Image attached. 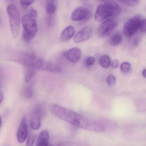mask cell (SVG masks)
I'll return each instance as SVG.
<instances>
[{
  "instance_id": "5b68a950",
  "label": "cell",
  "mask_w": 146,
  "mask_h": 146,
  "mask_svg": "<svg viewBox=\"0 0 146 146\" xmlns=\"http://www.w3.org/2000/svg\"><path fill=\"white\" fill-rule=\"evenodd\" d=\"M142 19L141 15H137L129 19L124 25L123 33L127 37L133 36L139 30L140 23Z\"/></svg>"
},
{
  "instance_id": "d6a6232c",
  "label": "cell",
  "mask_w": 146,
  "mask_h": 146,
  "mask_svg": "<svg viewBox=\"0 0 146 146\" xmlns=\"http://www.w3.org/2000/svg\"><path fill=\"white\" fill-rule=\"evenodd\" d=\"M2 123V117L0 115V128H1V127Z\"/></svg>"
},
{
  "instance_id": "83f0119b",
  "label": "cell",
  "mask_w": 146,
  "mask_h": 146,
  "mask_svg": "<svg viewBox=\"0 0 146 146\" xmlns=\"http://www.w3.org/2000/svg\"><path fill=\"white\" fill-rule=\"evenodd\" d=\"M111 67L113 68H117L118 67L119 65V62L118 60H115L113 61L111 63Z\"/></svg>"
},
{
  "instance_id": "d4e9b609",
  "label": "cell",
  "mask_w": 146,
  "mask_h": 146,
  "mask_svg": "<svg viewBox=\"0 0 146 146\" xmlns=\"http://www.w3.org/2000/svg\"><path fill=\"white\" fill-rule=\"evenodd\" d=\"M95 62V59L93 57H88L85 60V64L87 66H93Z\"/></svg>"
},
{
  "instance_id": "f546056e",
  "label": "cell",
  "mask_w": 146,
  "mask_h": 146,
  "mask_svg": "<svg viewBox=\"0 0 146 146\" xmlns=\"http://www.w3.org/2000/svg\"><path fill=\"white\" fill-rule=\"evenodd\" d=\"M3 93L0 91V105L1 104L3 100Z\"/></svg>"
},
{
  "instance_id": "8fae6325",
  "label": "cell",
  "mask_w": 146,
  "mask_h": 146,
  "mask_svg": "<svg viewBox=\"0 0 146 146\" xmlns=\"http://www.w3.org/2000/svg\"><path fill=\"white\" fill-rule=\"evenodd\" d=\"M65 56L69 61L75 63L77 62L80 59L81 52L78 48H72L65 53Z\"/></svg>"
},
{
  "instance_id": "44dd1931",
  "label": "cell",
  "mask_w": 146,
  "mask_h": 146,
  "mask_svg": "<svg viewBox=\"0 0 146 146\" xmlns=\"http://www.w3.org/2000/svg\"><path fill=\"white\" fill-rule=\"evenodd\" d=\"M116 78L112 75L108 76L107 77V79H106V82H107V84L108 86H114L116 83Z\"/></svg>"
},
{
  "instance_id": "52a82bcc",
  "label": "cell",
  "mask_w": 146,
  "mask_h": 146,
  "mask_svg": "<svg viewBox=\"0 0 146 146\" xmlns=\"http://www.w3.org/2000/svg\"><path fill=\"white\" fill-rule=\"evenodd\" d=\"M117 21L113 19H109L103 21L97 30V34L100 38L109 35L117 26Z\"/></svg>"
},
{
  "instance_id": "484cf974",
  "label": "cell",
  "mask_w": 146,
  "mask_h": 146,
  "mask_svg": "<svg viewBox=\"0 0 146 146\" xmlns=\"http://www.w3.org/2000/svg\"><path fill=\"white\" fill-rule=\"evenodd\" d=\"M53 16V15H48L47 19V24L49 26H52L54 24V20Z\"/></svg>"
},
{
  "instance_id": "e0dca14e",
  "label": "cell",
  "mask_w": 146,
  "mask_h": 146,
  "mask_svg": "<svg viewBox=\"0 0 146 146\" xmlns=\"http://www.w3.org/2000/svg\"><path fill=\"white\" fill-rule=\"evenodd\" d=\"M56 10V6L54 1L47 2L46 7V12L48 15H54Z\"/></svg>"
},
{
  "instance_id": "4316f807",
  "label": "cell",
  "mask_w": 146,
  "mask_h": 146,
  "mask_svg": "<svg viewBox=\"0 0 146 146\" xmlns=\"http://www.w3.org/2000/svg\"><path fill=\"white\" fill-rule=\"evenodd\" d=\"M28 13H29L28 14V15H30L31 17L34 18V19L37 18V12L35 9H30Z\"/></svg>"
},
{
  "instance_id": "8992f818",
  "label": "cell",
  "mask_w": 146,
  "mask_h": 146,
  "mask_svg": "<svg viewBox=\"0 0 146 146\" xmlns=\"http://www.w3.org/2000/svg\"><path fill=\"white\" fill-rule=\"evenodd\" d=\"M43 113V108L40 105L36 106L32 110L30 114L29 122L31 127L33 130H38L40 127L41 118Z\"/></svg>"
},
{
  "instance_id": "ba28073f",
  "label": "cell",
  "mask_w": 146,
  "mask_h": 146,
  "mask_svg": "<svg viewBox=\"0 0 146 146\" xmlns=\"http://www.w3.org/2000/svg\"><path fill=\"white\" fill-rule=\"evenodd\" d=\"M90 10L84 7H79L74 9L71 14V19L73 21H80L87 19L91 16Z\"/></svg>"
},
{
  "instance_id": "7c38bea8",
  "label": "cell",
  "mask_w": 146,
  "mask_h": 146,
  "mask_svg": "<svg viewBox=\"0 0 146 146\" xmlns=\"http://www.w3.org/2000/svg\"><path fill=\"white\" fill-rule=\"evenodd\" d=\"M49 135L46 130H43L40 133L37 141V146H55L49 143Z\"/></svg>"
},
{
  "instance_id": "d6986e66",
  "label": "cell",
  "mask_w": 146,
  "mask_h": 146,
  "mask_svg": "<svg viewBox=\"0 0 146 146\" xmlns=\"http://www.w3.org/2000/svg\"><path fill=\"white\" fill-rule=\"evenodd\" d=\"M119 2L128 7H134L139 3V0H117Z\"/></svg>"
},
{
  "instance_id": "ffe728a7",
  "label": "cell",
  "mask_w": 146,
  "mask_h": 146,
  "mask_svg": "<svg viewBox=\"0 0 146 146\" xmlns=\"http://www.w3.org/2000/svg\"><path fill=\"white\" fill-rule=\"evenodd\" d=\"M131 69V65L128 62H124L121 65V69L122 72H129Z\"/></svg>"
},
{
  "instance_id": "603a6c76",
  "label": "cell",
  "mask_w": 146,
  "mask_h": 146,
  "mask_svg": "<svg viewBox=\"0 0 146 146\" xmlns=\"http://www.w3.org/2000/svg\"><path fill=\"white\" fill-rule=\"evenodd\" d=\"M21 3L24 8H27L32 4L35 0H20Z\"/></svg>"
},
{
  "instance_id": "277c9868",
  "label": "cell",
  "mask_w": 146,
  "mask_h": 146,
  "mask_svg": "<svg viewBox=\"0 0 146 146\" xmlns=\"http://www.w3.org/2000/svg\"><path fill=\"white\" fill-rule=\"evenodd\" d=\"M7 13L9 19L10 30L13 37L16 38L19 36L20 28L21 18L19 12L15 5L8 6Z\"/></svg>"
},
{
  "instance_id": "6da1fadb",
  "label": "cell",
  "mask_w": 146,
  "mask_h": 146,
  "mask_svg": "<svg viewBox=\"0 0 146 146\" xmlns=\"http://www.w3.org/2000/svg\"><path fill=\"white\" fill-rule=\"evenodd\" d=\"M49 108L53 115L63 121L85 130L93 131L94 129V121L83 117L72 110L55 104H50Z\"/></svg>"
},
{
  "instance_id": "3957f363",
  "label": "cell",
  "mask_w": 146,
  "mask_h": 146,
  "mask_svg": "<svg viewBox=\"0 0 146 146\" xmlns=\"http://www.w3.org/2000/svg\"><path fill=\"white\" fill-rule=\"evenodd\" d=\"M21 21L23 28V40L28 42L35 36L37 32V21L35 19L27 14L22 16Z\"/></svg>"
},
{
  "instance_id": "2e32d148",
  "label": "cell",
  "mask_w": 146,
  "mask_h": 146,
  "mask_svg": "<svg viewBox=\"0 0 146 146\" xmlns=\"http://www.w3.org/2000/svg\"><path fill=\"white\" fill-rule=\"evenodd\" d=\"M37 71L34 69L25 68V80L26 83H29Z\"/></svg>"
},
{
  "instance_id": "cb8c5ba5",
  "label": "cell",
  "mask_w": 146,
  "mask_h": 146,
  "mask_svg": "<svg viewBox=\"0 0 146 146\" xmlns=\"http://www.w3.org/2000/svg\"><path fill=\"white\" fill-rule=\"evenodd\" d=\"M139 30L143 33H146V21L145 19H141L140 23Z\"/></svg>"
},
{
  "instance_id": "ac0fdd59",
  "label": "cell",
  "mask_w": 146,
  "mask_h": 146,
  "mask_svg": "<svg viewBox=\"0 0 146 146\" xmlns=\"http://www.w3.org/2000/svg\"><path fill=\"white\" fill-rule=\"evenodd\" d=\"M33 94V89L31 86L25 87L22 92V95L26 99H30L32 98Z\"/></svg>"
},
{
  "instance_id": "5bb4252c",
  "label": "cell",
  "mask_w": 146,
  "mask_h": 146,
  "mask_svg": "<svg viewBox=\"0 0 146 146\" xmlns=\"http://www.w3.org/2000/svg\"><path fill=\"white\" fill-rule=\"evenodd\" d=\"M99 62L102 67L105 68H108L111 63L110 58L107 55H103L99 59Z\"/></svg>"
},
{
  "instance_id": "f1b7e54d",
  "label": "cell",
  "mask_w": 146,
  "mask_h": 146,
  "mask_svg": "<svg viewBox=\"0 0 146 146\" xmlns=\"http://www.w3.org/2000/svg\"><path fill=\"white\" fill-rule=\"evenodd\" d=\"M139 42V38H135L133 42V44H134L135 46L138 45Z\"/></svg>"
},
{
  "instance_id": "7a4b0ae2",
  "label": "cell",
  "mask_w": 146,
  "mask_h": 146,
  "mask_svg": "<svg viewBox=\"0 0 146 146\" xmlns=\"http://www.w3.org/2000/svg\"><path fill=\"white\" fill-rule=\"evenodd\" d=\"M121 10V8L114 0H107L105 3L97 7L95 20L98 21H104L111 17L118 15Z\"/></svg>"
},
{
  "instance_id": "4dcf8cb0",
  "label": "cell",
  "mask_w": 146,
  "mask_h": 146,
  "mask_svg": "<svg viewBox=\"0 0 146 146\" xmlns=\"http://www.w3.org/2000/svg\"><path fill=\"white\" fill-rule=\"evenodd\" d=\"M10 3H16V0H7Z\"/></svg>"
},
{
  "instance_id": "836d02e7",
  "label": "cell",
  "mask_w": 146,
  "mask_h": 146,
  "mask_svg": "<svg viewBox=\"0 0 146 146\" xmlns=\"http://www.w3.org/2000/svg\"><path fill=\"white\" fill-rule=\"evenodd\" d=\"M48 1V2L49 1H54L55 0H47Z\"/></svg>"
},
{
  "instance_id": "e575fe53",
  "label": "cell",
  "mask_w": 146,
  "mask_h": 146,
  "mask_svg": "<svg viewBox=\"0 0 146 146\" xmlns=\"http://www.w3.org/2000/svg\"><path fill=\"white\" fill-rule=\"evenodd\" d=\"M98 1H104L105 0H98Z\"/></svg>"
},
{
  "instance_id": "4fadbf2b",
  "label": "cell",
  "mask_w": 146,
  "mask_h": 146,
  "mask_svg": "<svg viewBox=\"0 0 146 146\" xmlns=\"http://www.w3.org/2000/svg\"><path fill=\"white\" fill-rule=\"evenodd\" d=\"M75 34V30L72 26H69L65 28L61 35V39L62 42H67L73 38Z\"/></svg>"
},
{
  "instance_id": "9a60e30c",
  "label": "cell",
  "mask_w": 146,
  "mask_h": 146,
  "mask_svg": "<svg viewBox=\"0 0 146 146\" xmlns=\"http://www.w3.org/2000/svg\"><path fill=\"white\" fill-rule=\"evenodd\" d=\"M123 38L121 35L119 33H115L111 38L110 43L111 45L117 46L121 43Z\"/></svg>"
},
{
  "instance_id": "30bf717a",
  "label": "cell",
  "mask_w": 146,
  "mask_h": 146,
  "mask_svg": "<svg viewBox=\"0 0 146 146\" xmlns=\"http://www.w3.org/2000/svg\"><path fill=\"white\" fill-rule=\"evenodd\" d=\"M28 136V127L26 117H24L21 120L17 131L16 137L19 143L25 142Z\"/></svg>"
},
{
  "instance_id": "7402d4cb",
  "label": "cell",
  "mask_w": 146,
  "mask_h": 146,
  "mask_svg": "<svg viewBox=\"0 0 146 146\" xmlns=\"http://www.w3.org/2000/svg\"><path fill=\"white\" fill-rule=\"evenodd\" d=\"M35 135L33 134L30 135L27 138L26 146H33L34 141H35Z\"/></svg>"
},
{
  "instance_id": "1f68e13d",
  "label": "cell",
  "mask_w": 146,
  "mask_h": 146,
  "mask_svg": "<svg viewBox=\"0 0 146 146\" xmlns=\"http://www.w3.org/2000/svg\"><path fill=\"white\" fill-rule=\"evenodd\" d=\"M142 74H143V76L145 77H146V69H145L143 70V72H142Z\"/></svg>"
},
{
  "instance_id": "9c48e42d",
  "label": "cell",
  "mask_w": 146,
  "mask_h": 146,
  "mask_svg": "<svg viewBox=\"0 0 146 146\" xmlns=\"http://www.w3.org/2000/svg\"><path fill=\"white\" fill-rule=\"evenodd\" d=\"M93 33L92 27L86 26L79 31L74 38L73 41L76 43L86 41L91 38Z\"/></svg>"
}]
</instances>
